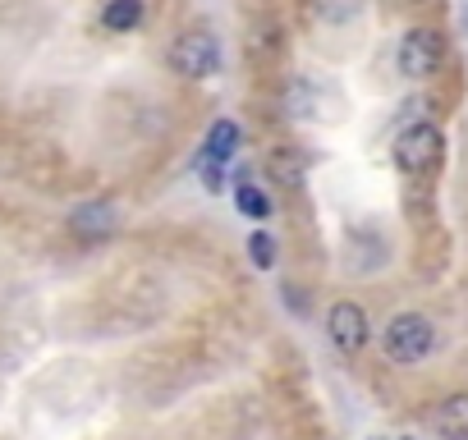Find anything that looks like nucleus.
<instances>
[{
  "label": "nucleus",
  "instance_id": "1",
  "mask_svg": "<svg viewBox=\"0 0 468 440\" xmlns=\"http://www.w3.org/2000/svg\"><path fill=\"white\" fill-rule=\"evenodd\" d=\"M381 349H386V358L399 362V367H413V362L431 358V349H436V326H431V317H422V312H395V317L386 321V330H381Z\"/></svg>",
  "mask_w": 468,
  "mask_h": 440
},
{
  "label": "nucleus",
  "instance_id": "2",
  "mask_svg": "<svg viewBox=\"0 0 468 440\" xmlns=\"http://www.w3.org/2000/svg\"><path fill=\"white\" fill-rule=\"evenodd\" d=\"M165 65H170L179 79L202 83V79H211V74L220 69V42H216L211 33H202V28H188V33H179V37L165 47Z\"/></svg>",
  "mask_w": 468,
  "mask_h": 440
},
{
  "label": "nucleus",
  "instance_id": "3",
  "mask_svg": "<svg viewBox=\"0 0 468 440\" xmlns=\"http://www.w3.org/2000/svg\"><path fill=\"white\" fill-rule=\"evenodd\" d=\"M395 165L404 170V174H413V179H422V174H431V170H441V156H445V133L436 129V124H409L399 138H395Z\"/></svg>",
  "mask_w": 468,
  "mask_h": 440
},
{
  "label": "nucleus",
  "instance_id": "4",
  "mask_svg": "<svg viewBox=\"0 0 468 440\" xmlns=\"http://www.w3.org/2000/svg\"><path fill=\"white\" fill-rule=\"evenodd\" d=\"M445 60V33L441 28H409L395 47V69L404 79H431Z\"/></svg>",
  "mask_w": 468,
  "mask_h": 440
},
{
  "label": "nucleus",
  "instance_id": "5",
  "mask_svg": "<svg viewBox=\"0 0 468 440\" xmlns=\"http://www.w3.org/2000/svg\"><path fill=\"white\" fill-rule=\"evenodd\" d=\"M326 335H331V344L340 349V353H363L367 349V340H372V326H367V312L358 308V303H335L331 312H326Z\"/></svg>",
  "mask_w": 468,
  "mask_h": 440
},
{
  "label": "nucleus",
  "instance_id": "6",
  "mask_svg": "<svg viewBox=\"0 0 468 440\" xmlns=\"http://www.w3.org/2000/svg\"><path fill=\"white\" fill-rule=\"evenodd\" d=\"M69 230H74L79 239H88V244L106 239V235L115 230V206H111V202H83V206H74V211H69Z\"/></svg>",
  "mask_w": 468,
  "mask_h": 440
},
{
  "label": "nucleus",
  "instance_id": "7",
  "mask_svg": "<svg viewBox=\"0 0 468 440\" xmlns=\"http://www.w3.org/2000/svg\"><path fill=\"white\" fill-rule=\"evenodd\" d=\"M431 431L441 440H468V394H450L431 413Z\"/></svg>",
  "mask_w": 468,
  "mask_h": 440
},
{
  "label": "nucleus",
  "instance_id": "8",
  "mask_svg": "<svg viewBox=\"0 0 468 440\" xmlns=\"http://www.w3.org/2000/svg\"><path fill=\"white\" fill-rule=\"evenodd\" d=\"M234 152H239V124L234 120H216L202 147V165H229Z\"/></svg>",
  "mask_w": 468,
  "mask_h": 440
},
{
  "label": "nucleus",
  "instance_id": "9",
  "mask_svg": "<svg viewBox=\"0 0 468 440\" xmlns=\"http://www.w3.org/2000/svg\"><path fill=\"white\" fill-rule=\"evenodd\" d=\"M143 19H147L143 0H106L101 5V28H111V33H133Z\"/></svg>",
  "mask_w": 468,
  "mask_h": 440
},
{
  "label": "nucleus",
  "instance_id": "10",
  "mask_svg": "<svg viewBox=\"0 0 468 440\" xmlns=\"http://www.w3.org/2000/svg\"><path fill=\"white\" fill-rule=\"evenodd\" d=\"M234 202H239V211H244V215H253V220H267V215H271V197H267L258 183H249V179L239 183Z\"/></svg>",
  "mask_w": 468,
  "mask_h": 440
},
{
  "label": "nucleus",
  "instance_id": "11",
  "mask_svg": "<svg viewBox=\"0 0 468 440\" xmlns=\"http://www.w3.org/2000/svg\"><path fill=\"white\" fill-rule=\"evenodd\" d=\"M313 10H317L326 24H349V19H358L363 0H313Z\"/></svg>",
  "mask_w": 468,
  "mask_h": 440
},
{
  "label": "nucleus",
  "instance_id": "12",
  "mask_svg": "<svg viewBox=\"0 0 468 440\" xmlns=\"http://www.w3.org/2000/svg\"><path fill=\"white\" fill-rule=\"evenodd\" d=\"M249 257H253L258 271H271V267H276V239H271L267 230H253V235H249Z\"/></svg>",
  "mask_w": 468,
  "mask_h": 440
},
{
  "label": "nucleus",
  "instance_id": "13",
  "mask_svg": "<svg viewBox=\"0 0 468 440\" xmlns=\"http://www.w3.org/2000/svg\"><path fill=\"white\" fill-rule=\"evenodd\" d=\"M418 5H422V0H418Z\"/></svg>",
  "mask_w": 468,
  "mask_h": 440
},
{
  "label": "nucleus",
  "instance_id": "14",
  "mask_svg": "<svg viewBox=\"0 0 468 440\" xmlns=\"http://www.w3.org/2000/svg\"><path fill=\"white\" fill-rule=\"evenodd\" d=\"M377 440H381V435H377Z\"/></svg>",
  "mask_w": 468,
  "mask_h": 440
}]
</instances>
